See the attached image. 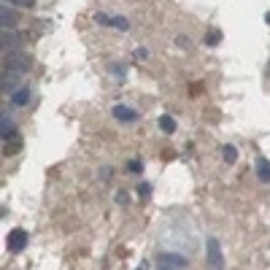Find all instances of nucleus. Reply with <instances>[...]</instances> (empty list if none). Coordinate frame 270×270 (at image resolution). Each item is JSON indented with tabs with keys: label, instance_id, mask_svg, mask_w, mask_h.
<instances>
[{
	"label": "nucleus",
	"instance_id": "obj_9",
	"mask_svg": "<svg viewBox=\"0 0 270 270\" xmlns=\"http://www.w3.org/2000/svg\"><path fill=\"white\" fill-rule=\"evenodd\" d=\"M30 97H33V95H30V87H24V84H22V89H17V92L11 95V103H14V106H27Z\"/></svg>",
	"mask_w": 270,
	"mask_h": 270
},
{
	"label": "nucleus",
	"instance_id": "obj_20",
	"mask_svg": "<svg viewBox=\"0 0 270 270\" xmlns=\"http://www.w3.org/2000/svg\"><path fill=\"white\" fill-rule=\"evenodd\" d=\"M111 73H116V76L122 78L124 76V68H122V65H111Z\"/></svg>",
	"mask_w": 270,
	"mask_h": 270
},
{
	"label": "nucleus",
	"instance_id": "obj_13",
	"mask_svg": "<svg viewBox=\"0 0 270 270\" xmlns=\"http://www.w3.org/2000/svg\"><path fill=\"white\" fill-rule=\"evenodd\" d=\"M159 127H162V133H176V119L171 114H162L159 116Z\"/></svg>",
	"mask_w": 270,
	"mask_h": 270
},
{
	"label": "nucleus",
	"instance_id": "obj_15",
	"mask_svg": "<svg viewBox=\"0 0 270 270\" xmlns=\"http://www.w3.org/2000/svg\"><path fill=\"white\" fill-rule=\"evenodd\" d=\"M222 154H224V162H230V165L238 159V152H235V146H222Z\"/></svg>",
	"mask_w": 270,
	"mask_h": 270
},
{
	"label": "nucleus",
	"instance_id": "obj_23",
	"mask_svg": "<svg viewBox=\"0 0 270 270\" xmlns=\"http://www.w3.org/2000/svg\"><path fill=\"white\" fill-rule=\"evenodd\" d=\"M138 270H143V268H138Z\"/></svg>",
	"mask_w": 270,
	"mask_h": 270
},
{
	"label": "nucleus",
	"instance_id": "obj_22",
	"mask_svg": "<svg viewBox=\"0 0 270 270\" xmlns=\"http://www.w3.org/2000/svg\"><path fill=\"white\" fill-rule=\"evenodd\" d=\"M157 270H168V268H162V265H157Z\"/></svg>",
	"mask_w": 270,
	"mask_h": 270
},
{
	"label": "nucleus",
	"instance_id": "obj_7",
	"mask_svg": "<svg viewBox=\"0 0 270 270\" xmlns=\"http://www.w3.org/2000/svg\"><path fill=\"white\" fill-rule=\"evenodd\" d=\"M114 116L119 122H138V111L135 108H127V106H114Z\"/></svg>",
	"mask_w": 270,
	"mask_h": 270
},
{
	"label": "nucleus",
	"instance_id": "obj_19",
	"mask_svg": "<svg viewBox=\"0 0 270 270\" xmlns=\"http://www.w3.org/2000/svg\"><path fill=\"white\" fill-rule=\"evenodd\" d=\"M127 168H130L133 173H141V162H138V159H133V162H130Z\"/></svg>",
	"mask_w": 270,
	"mask_h": 270
},
{
	"label": "nucleus",
	"instance_id": "obj_16",
	"mask_svg": "<svg viewBox=\"0 0 270 270\" xmlns=\"http://www.w3.org/2000/svg\"><path fill=\"white\" fill-rule=\"evenodd\" d=\"M219 41H222V33H219V30H211V33H208V38H206V43H208V46H216Z\"/></svg>",
	"mask_w": 270,
	"mask_h": 270
},
{
	"label": "nucleus",
	"instance_id": "obj_6",
	"mask_svg": "<svg viewBox=\"0 0 270 270\" xmlns=\"http://www.w3.org/2000/svg\"><path fill=\"white\" fill-rule=\"evenodd\" d=\"M19 149H22V135H19V133L3 138V154H17Z\"/></svg>",
	"mask_w": 270,
	"mask_h": 270
},
{
	"label": "nucleus",
	"instance_id": "obj_8",
	"mask_svg": "<svg viewBox=\"0 0 270 270\" xmlns=\"http://www.w3.org/2000/svg\"><path fill=\"white\" fill-rule=\"evenodd\" d=\"M19 46H22V38H19L17 33H11V30H3V49L11 54L14 49H19Z\"/></svg>",
	"mask_w": 270,
	"mask_h": 270
},
{
	"label": "nucleus",
	"instance_id": "obj_2",
	"mask_svg": "<svg viewBox=\"0 0 270 270\" xmlns=\"http://www.w3.org/2000/svg\"><path fill=\"white\" fill-rule=\"evenodd\" d=\"M3 62H6V71L8 73H24V71H30V59L24 57V54H19V52H11V54H6V59H3Z\"/></svg>",
	"mask_w": 270,
	"mask_h": 270
},
{
	"label": "nucleus",
	"instance_id": "obj_4",
	"mask_svg": "<svg viewBox=\"0 0 270 270\" xmlns=\"http://www.w3.org/2000/svg\"><path fill=\"white\" fill-rule=\"evenodd\" d=\"M157 265H162V268H168V270H184L187 268V259L178 257V254H159Z\"/></svg>",
	"mask_w": 270,
	"mask_h": 270
},
{
	"label": "nucleus",
	"instance_id": "obj_10",
	"mask_svg": "<svg viewBox=\"0 0 270 270\" xmlns=\"http://www.w3.org/2000/svg\"><path fill=\"white\" fill-rule=\"evenodd\" d=\"M17 89H22V87H19V76H17V73H6V76H3V92L14 95Z\"/></svg>",
	"mask_w": 270,
	"mask_h": 270
},
{
	"label": "nucleus",
	"instance_id": "obj_1",
	"mask_svg": "<svg viewBox=\"0 0 270 270\" xmlns=\"http://www.w3.org/2000/svg\"><path fill=\"white\" fill-rule=\"evenodd\" d=\"M206 249H208V268H211V270H224L222 246H219L216 238H208V241H206Z\"/></svg>",
	"mask_w": 270,
	"mask_h": 270
},
{
	"label": "nucleus",
	"instance_id": "obj_5",
	"mask_svg": "<svg viewBox=\"0 0 270 270\" xmlns=\"http://www.w3.org/2000/svg\"><path fill=\"white\" fill-rule=\"evenodd\" d=\"M95 19H97L100 24H108V27H116V30H127L130 22L124 17H111V14H95Z\"/></svg>",
	"mask_w": 270,
	"mask_h": 270
},
{
	"label": "nucleus",
	"instance_id": "obj_12",
	"mask_svg": "<svg viewBox=\"0 0 270 270\" xmlns=\"http://www.w3.org/2000/svg\"><path fill=\"white\" fill-rule=\"evenodd\" d=\"M257 176L262 178V181H270V162L265 157L257 159Z\"/></svg>",
	"mask_w": 270,
	"mask_h": 270
},
{
	"label": "nucleus",
	"instance_id": "obj_3",
	"mask_svg": "<svg viewBox=\"0 0 270 270\" xmlns=\"http://www.w3.org/2000/svg\"><path fill=\"white\" fill-rule=\"evenodd\" d=\"M24 249H27V232H24L22 227L11 230V232H8V251L19 254V251H24Z\"/></svg>",
	"mask_w": 270,
	"mask_h": 270
},
{
	"label": "nucleus",
	"instance_id": "obj_11",
	"mask_svg": "<svg viewBox=\"0 0 270 270\" xmlns=\"http://www.w3.org/2000/svg\"><path fill=\"white\" fill-rule=\"evenodd\" d=\"M0 22H3V30H6V27H17L19 17H17V11H11V8L3 6V11H0Z\"/></svg>",
	"mask_w": 270,
	"mask_h": 270
},
{
	"label": "nucleus",
	"instance_id": "obj_21",
	"mask_svg": "<svg viewBox=\"0 0 270 270\" xmlns=\"http://www.w3.org/2000/svg\"><path fill=\"white\" fill-rule=\"evenodd\" d=\"M265 22H268V24H270V11H268V14H265Z\"/></svg>",
	"mask_w": 270,
	"mask_h": 270
},
{
	"label": "nucleus",
	"instance_id": "obj_14",
	"mask_svg": "<svg viewBox=\"0 0 270 270\" xmlns=\"http://www.w3.org/2000/svg\"><path fill=\"white\" fill-rule=\"evenodd\" d=\"M17 130H14V122H11V116H6L3 114V119H0V135L3 138H8V135H14Z\"/></svg>",
	"mask_w": 270,
	"mask_h": 270
},
{
	"label": "nucleus",
	"instance_id": "obj_17",
	"mask_svg": "<svg viewBox=\"0 0 270 270\" xmlns=\"http://www.w3.org/2000/svg\"><path fill=\"white\" fill-rule=\"evenodd\" d=\"M8 3H14V6H22V8H30L36 0H8Z\"/></svg>",
	"mask_w": 270,
	"mask_h": 270
},
{
	"label": "nucleus",
	"instance_id": "obj_18",
	"mask_svg": "<svg viewBox=\"0 0 270 270\" xmlns=\"http://www.w3.org/2000/svg\"><path fill=\"white\" fill-rule=\"evenodd\" d=\"M149 192H152L149 184H141V187H138V194H141V197H149Z\"/></svg>",
	"mask_w": 270,
	"mask_h": 270
}]
</instances>
